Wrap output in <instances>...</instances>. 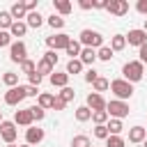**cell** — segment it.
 <instances>
[{"mask_svg":"<svg viewBox=\"0 0 147 147\" xmlns=\"http://www.w3.org/2000/svg\"><path fill=\"white\" fill-rule=\"evenodd\" d=\"M142 76H145V64L140 60H131V62H126L122 67V78L129 80L131 85L138 83V80H142Z\"/></svg>","mask_w":147,"mask_h":147,"instance_id":"1","label":"cell"},{"mask_svg":"<svg viewBox=\"0 0 147 147\" xmlns=\"http://www.w3.org/2000/svg\"><path fill=\"white\" fill-rule=\"evenodd\" d=\"M78 41H80V46H83V48H94V51H99V48L103 46V34H101V32H96V30L85 28V30L78 34Z\"/></svg>","mask_w":147,"mask_h":147,"instance_id":"2","label":"cell"},{"mask_svg":"<svg viewBox=\"0 0 147 147\" xmlns=\"http://www.w3.org/2000/svg\"><path fill=\"white\" fill-rule=\"evenodd\" d=\"M110 92L115 94V99L126 101V99L133 96V85L129 80H124V78H115V80H110Z\"/></svg>","mask_w":147,"mask_h":147,"instance_id":"3","label":"cell"},{"mask_svg":"<svg viewBox=\"0 0 147 147\" xmlns=\"http://www.w3.org/2000/svg\"><path fill=\"white\" fill-rule=\"evenodd\" d=\"M106 113H108V117H113V119H124V117H129L131 108H129V103H126V101L110 99V101L106 103Z\"/></svg>","mask_w":147,"mask_h":147,"instance_id":"4","label":"cell"},{"mask_svg":"<svg viewBox=\"0 0 147 147\" xmlns=\"http://www.w3.org/2000/svg\"><path fill=\"white\" fill-rule=\"evenodd\" d=\"M71 37L67 32H57V34H51L46 37V44H48V51H67Z\"/></svg>","mask_w":147,"mask_h":147,"instance_id":"5","label":"cell"},{"mask_svg":"<svg viewBox=\"0 0 147 147\" xmlns=\"http://www.w3.org/2000/svg\"><path fill=\"white\" fill-rule=\"evenodd\" d=\"M0 138H2L7 145H14V140L18 138V129H16V124L2 119V122H0Z\"/></svg>","mask_w":147,"mask_h":147,"instance_id":"6","label":"cell"},{"mask_svg":"<svg viewBox=\"0 0 147 147\" xmlns=\"http://www.w3.org/2000/svg\"><path fill=\"white\" fill-rule=\"evenodd\" d=\"M9 60L11 62H23V60H28V46L18 39V41H11V46H9Z\"/></svg>","mask_w":147,"mask_h":147,"instance_id":"7","label":"cell"},{"mask_svg":"<svg viewBox=\"0 0 147 147\" xmlns=\"http://www.w3.org/2000/svg\"><path fill=\"white\" fill-rule=\"evenodd\" d=\"M23 99H25V85H16V87H9L5 92V103L7 106H18Z\"/></svg>","mask_w":147,"mask_h":147,"instance_id":"8","label":"cell"},{"mask_svg":"<svg viewBox=\"0 0 147 147\" xmlns=\"http://www.w3.org/2000/svg\"><path fill=\"white\" fill-rule=\"evenodd\" d=\"M126 37V44L129 46H142V44H147V32L145 30H140V28H133V30H129V34H124Z\"/></svg>","mask_w":147,"mask_h":147,"instance_id":"9","label":"cell"},{"mask_svg":"<svg viewBox=\"0 0 147 147\" xmlns=\"http://www.w3.org/2000/svg\"><path fill=\"white\" fill-rule=\"evenodd\" d=\"M106 103H108V101H106L99 92H90L87 99H85V106H87L92 113H96V110H106Z\"/></svg>","mask_w":147,"mask_h":147,"instance_id":"10","label":"cell"},{"mask_svg":"<svg viewBox=\"0 0 147 147\" xmlns=\"http://www.w3.org/2000/svg\"><path fill=\"white\" fill-rule=\"evenodd\" d=\"M44 138H46L44 129H39V126H28V129H25V142H28V145H32V147H34V145H39Z\"/></svg>","mask_w":147,"mask_h":147,"instance_id":"11","label":"cell"},{"mask_svg":"<svg viewBox=\"0 0 147 147\" xmlns=\"http://www.w3.org/2000/svg\"><path fill=\"white\" fill-rule=\"evenodd\" d=\"M32 122H34V117H32V110L30 108H23V110H16L14 113V124L18 126H32Z\"/></svg>","mask_w":147,"mask_h":147,"instance_id":"12","label":"cell"},{"mask_svg":"<svg viewBox=\"0 0 147 147\" xmlns=\"http://www.w3.org/2000/svg\"><path fill=\"white\" fill-rule=\"evenodd\" d=\"M145 140H147V129H145V126L136 124V126L129 129V142L138 145V142H145Z\"/></svg>","mask_w":147,"mask_h":147,"instance_id":"13","label":"cell"},{"mask_svg":"<svg viewBox=\"0 0 147 147\" xmlns=\"http://www.w3.org/2000/svg\"><path fill=\"white\" fill-rule=\"evenodd\" d=\"M106 9L110 14H115V16H124L129 11V2L126 0H108V7Z\"/></svg>","mask_w":147,"mask_h":147,"instance_id":"14","label":"cell"},{"mask_svg":"<svg viewBox=\"0 0 147 147\" xmlns=\"http://www.w3.org/2000/svg\"><path fill=\"white\" fill-rule=\"evenodd\" d=\"M48 80H51L53 87H60V90H62V87L69 85V74H67V71H53Z\"/></svg>","mask_w":147,"mask_h":147,"instance_id":"15","label":"cell"},{"mask_svg":"<svg viewBox=\"0 0 147 147\" xmlns=\"http://www.w3.org/2000/svg\"><path fill=\"white\" fill-rule=\"evenodd\" d=\"M9 14H11V18H14V21H21V18H25V16H28L25 2H14V5L9 7Z\"/></svg>","mask_w":147,"mask_h":147,"instance_id":"16","label":"cell"},{"mask_svg":"<svg viewBox=\"0 0 147 147\" xmlns=\"http://www.w3.org/2000/svg\"><path fill=\"white\" fill-rule=\"evenodd\" d=\"M53 7H55V11H57V16H67V14H71V9H74V5H71L69 0H55Z\"/></svg>","mask_w":147,"mask_h":147,"instance_id":"17","label":"cell"},{"mask_svg":"<svg viewBox=\"0 0 147 147\" xmlns=\"http://www.w3.org/2000/svg\"><path fill=\"white\" fill-rule=\"evenodd\" d=\"M78 60H80L83 64L92 67V64H94V60H96V51H94V48H83V51H80V55H78Z\"/></svg>","mask_w":147,"mask_h":147,"instance_id":"18","label":"cell"},{"mask_svg":"<svg viewBox=\"0 0 147 147\" xmlns=\"http://www.w3.org/2000/svg\"><path fill=\"white\" fill-rule=\"evenodd\" d=\"M25 23H28V28H41L44 25V16L39 11H30L25 16Z\"/></svg>","mask_w":147,"mask_h":147,"instance_id":"19","label":"cell"},{"mask_svg":"<svg viewBox=\"0 0 147 147\" xmlns=\"http://www.w3.org/2000/svg\"><path fill=\"white\" fill-rule=\"evenodd\" d=\"M25 32H28V23L25 21H14V25L9 28L11 37H25Z\"/></svg>","mask_w":147,"mask_h":147,"instance_id":"20","label":"cell"},{"mask_svg":"<svg viewBox=\"0 0 147 147\" xmlns=\"http://www.w3.org/2000/svg\"><path fill=\"white\" fill-rule=\"evenodd\" d=\"M80 51H83V46H80V41H78V39H71V41H69V46H67V51H64V53H67V55H69V60H76V57H78V55H80Z\"/></svg>","mask_w":147,"mask_h":147,"instance_id":"21","label":"cell"},{"mask_svg":"<svg viewBox=\"0 0 147 147\" xmlns=\"http://www.w3.org/2000/svg\"><path fill=\"white\" fill-rule=\"evenodd\" d=\"M53 101H55V96H53V94H48V92H41V94L37 96V106H39V108H44V110L53 108Z\"/></svg>","mask_w":147,"mask_h":147,"instance_id":"22","label":"cell"},{"mask_svg":"<svg viewBox=\"0 0 147 147\" xmlns=\"http://www.w3.org/2000/svg\"><path fill=\"white\" fill-rule=\"evenodd\" d=\"M53 71H55V67H53L48 60H44V57H41V60L37 62V74H39V76H46V74H48V78H51V74H53Z\"/></svg>","mask_w":147,"mask_h":147,"instance_id":"23","label":"cell"},{"mask_svg":"<svg viewBox=\"0 0 147 147\" xmlns=\"http://www.w3.org/2000/svg\"><path fill=\"white\" fill-rule=\"evenodd\" d=\"M110 48H113V53L124 51V48H126V37H124V34H115V37L110 39Z\"/></svg>","mask_w":147,"mask_h":147,"instance_id":"24","label":"cell"},{"mask_svg":"<svg viewBox=\"0 0 147 147\" xmlns=\"http://www.w3.org/2000/svg\"><path fill=\"white\" fill-rule=\"evenodd\" d=\"M83 67H85V64L76 57V60H69V62H67V69H64V71H67L69 76H76V74H80V71H83Z\"/></svg>","mask_w":147,"mask_h":147,"instance_id":"25","label":"cell"},{"mask_svg":"<svg viewBox=\"0 0 147 147\" xmlns=\"http://www.w3.org/2000/svg\"><path fill=\"white\" fill-rule=\"evenodd\" d=\"M106 126H108V131H110V136H119V133L124 131V124H122V119H113V117H110Z\"/></svg>","mask_w":147,"mask_h":147,"instance_id":"26","label":"cell"},{"mask_svg":"<svg viewBox=\"0 0 147 147\" xmlns=\"http://www.w3.org/2000/svg\"><path fill=\"white\" fill-rule=\"evenodd\" d=\"M76 119H78V122H90V119H92V110H90L87 106H78V108H76Z\"/></svg>","mask_w":147,"mask_h":147,"instance_id":"27","label":"cell"},{"mask_svg":"<svg viewBox=\"0 0 147 147\" xmlns=\"http://www.w3.org/2000/svg\"><path fill=\"white\" fill-rule=\"evenodd\" d=\"M46 23H48L53 30H62V28H64V18H62V16H57V14H51V16L46 18Z\"/></svg>","mask_w":147,"mask_h":147,"instance_id":"28","label":"cell"},{"mask_svg":"<svg viewBox=\"0 0 147 147\" xmlns=\"http://www.w3.org/2000/svg\"><path fill=\"white\" fill-rule=\"evenodd\" d=\"M113 55H115V53H113V48H110V46H101V48L96 51V60H103V62H110V60H113Z\"/></svg>","mask_w":147,"mask_h":147,"instance_id":"29","label":"cell"},{"mask_svg":"<svg viewBox=\"0 0 147 147\" xmlns=\"http://www.w3.org/2000/svg\"><path fill=\"white\" fill-rule=\"evenodd\" d=\"M2 83H5L7 87H16V85H18V74H14V71H5V74H2Z\"/></svg>","mask_w":147,"mask_h":147,"instance_id":"30","label":"cell"},{"mask_svg":"<svg viewBox=\"0 0 147 147\" xmlns=\"http://www.w3.org/2000/svg\"><path fill=\"white\" fill-rule=\"evenodd\" d=\"M92 87H94V92H99V94H101V92H106V90L110 87V80H108V78H103V76H99V78L92 83Z\"/></svg>","mask_w":147,"mask_h":147,"instance_id":"31","label":"cell"},{"mask_svg":"<svg viewBox=\"0 0 147 147\" xmlns=\"http://www.w3.org/2000/svg\"><path fill=\"white\" fill-rule=\"evenodd\" d=\"M11 25H14L11 14H9V11H0V30H7V32H9Z\"/></svg>","mask_w":147,"mask_h":147,"instance_id":"32","label":"cell"},{"mask_svg":"<svg viewBox=\"0 0 147 147\" xmlns=\"http://www.w3.org/2000/svg\"><path fill=\"white\" fill-rule=\"evenodd\" d=\"M71 147H92V140L80 133V136H74L71 138Z\"/></svg>","mask_w":147,"mask_h":147,"instance_id":"33","label":"cell"},{"mask_svg":"<svg viewBox=\"0 0 147 147\" xmlns=\"http://www.w3.org/2000/svg\"><path fill=\"white\" fill-rule=\"evenodd\" d=\"M57 96H60L64 103H69V101H74L76 92H74V87H69V85H67V87H62V90H60V94H57Z\"/></svg>","mask_w":147,"mask_h":147,"instance_id":"34","label":"cell"},{"mask_svg":"<svg viewBox=\"0 0 147 147\" xmlns=\"http://www.w3.org/2000/svg\"><path fill=\"white\" fill-rule=\"evenodd\" d=\"M106 147H126V140H124L122 136H108Z\"/></svg>","mask_w":147,"mask_h":147,"instance_id":"35","label":"cell"},{"mask_svg":"<svg viewBox=\"0 0 147 147\" xmlns=\"http://www.w3.org/2000/svg\"><path fill=\"white\" fill-rule=\"evenodd\" d=\"M21 71H23V74H28V76H32V74L37 71V64L28 57V60H23V62H21Z\"/></svg>","mask_w":147,"mask_h":147,"instance_id":"36","label":"cell"},{"mask_svg":"<svg viewBox=\"0 0 147 147\" xmlns=\"http://www.w3.org/2000/svg\"><path fill=\"white\" fill-rule=\"evenodd\" d=\"M92 122L99 126V124H108V113L106 110H96V113H92Z\"/></svg>","mask_w":147,"mask_h":147,"instance_id":"37","label":"cell"},{"mask_svg":"<svg viewBox=\"0 0 147 147\" xmlns=\"http://www.w3.org/2000/svg\"><path fill=\"white\" fill-rule=\"evenodd\" d=\"M108 136H110V131H108V126H106V124L94 126V138H99V140H108Z\"/></svg>","mask_w":147,"mask_h":147,"instance_id":"38","label":"cell"},{"mask_svg":"<svg viewBox=\"0 0 147 147\" xmlns=\"http://www.w3.org/2000/svg\"><path fill=\"white\" fill-rule=\"evenodd\" d=\"M30 110H32V117H34V122H41V119L46 117V110H44V108H39V106H32Z\"/></svg>","mask_w":147,"mask_h":147,"instance_id":"39","label":"cell"},{"mask_svg":"<svg viewBox=\"0 0 147 147\" xmlns=\"http://www.w3.org/2000/svg\"><path fill=\"white\" fill-rule=\"evenodd\" d=\"M5 46H11V34L7 30H0V48H5Z\"/></svg>","mask_w":147,"mask_h":147,"instance_id":"40","label":"cell"},{"mask_svg":"<svg viewBox=\"0 0 147 147\" xmlns=\"http://www.w3.org/2000/svg\"><path fill=\"white\" fill-rule=\"evenodd\" d=\"M96 78H99V71H96L94 67H90V69L85 71V80H87V83H94Z\"/></svg>","mask_w":147,"mask_h":147,"instance_id":"41","label":"cell"},{"mask_svg":"<svg viewBox=\"0 0 147 147\" xmlns=\"http://www.w3.org/2000/svg\"><path fill=\"white\" fill-rule=\"evenodd\" d=\"M44 60H48V62L55 67V64H57V51H46V53H44Z\"/></svg>","mask_w":147,"mask_h":147,"instance_id":"42","label":"cell"},{"mask_svg":"<svg viewBox=\"0 0 147 147\" xmlns=\"http://www.w3.org/2000/svg\"><path fill=\"white\" fill-rule=\"evenodd\" d=\"M41 92H39V87H34V85H25V96H39Z\"/></svg>","mask_w":147,"mask_h":147,"instance_id":"43","label":"cell"},{"mask_svg":"<svg viewBox=\"0 0 147 147\" xmlns=\"http://www.w3.org/2000/svg\"><path fill=\"white\" fill-rule=\"evenodd\" d=\"M28 78H30V85H34V87H39V83H41V80H44V76H39V74H37V71H34V74H32V76H28Z\"/></svg>","mask_w":147,"mask_h":147,"instance_id":"44","label":"cell"},{"mask_svg":"<svg viewBox=\"0 0 147 147\" xmlns=\"http://www.w3.org/2000/svg\"><path fill=\"white\" fill-rule=\"evenodd\" d=\"M136 9H138L142 16H147V0H138V2H136Z\"/></svg>","mask_w":147,"mask_h":147,"instance_id":"45","label":"cell"},{"mask_svg":"<svg viewBox=\"0 0 147 147\" xmlns=\"http://www.w3.org/2000/svg\"><path fill=\"white\" fill-rule=\"evenodd\" d=\"M138 55H140V62L147 64V44H142V46L138 48Z\"/></svg>","mask_w":147,"mask_h":147,"instance_id":"46","label":"cell"},{"mask_svg":"<svg viewBox=\"0 0 147 147\" xmlns=\"http://www.w3.org/2000/svg\"><path fill=\"white\" fill-rule=\"evenodd\" d=\"M80 9H94V0H78Z\"/></svg>","mask_w":147,"mask_h":147,"instance_id":"47","label":"cell"},{"mask_svg":"<svg viewBox=\"0 0 147 147\" xmlns=\"http://www.w3.org/2000/svg\"><path fill=\"white\" fill-rule=\"evenodd\" d=\"M67 108V103L60 99V96H55V101H53V110H64Z\"/></svg>","mask_w":147,"mask_h":147,"instance_id":"48","label":"cell"},{"mask_svg":"<svg viewBox=\"0 0 147 147\" xmlns=\"http://www.w3.org/2000/svg\"><path fill=\"white\" fill-rule=\"evenodd\" d=\"M25 9H28V14L37 11V0H25Z\"/></svg>","mask_w":147,"mask_h":147,"instance_id":"49","label":"cell"},{"mask_svg":"<svg viewBox=\"0 0 147 147\" xmlns=\"http://www.w3.org/2000/svg\"><path fill=\"white\" fill-rule=\"evenodd\" d=\"M108 7V0H94V9H106Z\"/></svg>","mask_w":147,"mask_h":147,"instance_id":"50","label":"cell"},{"mask_svg":"<svg viewBox=\"0 0 147 147\" xmlns=\"http://www.w3.org/2000/svg\"><path fill=\"white\" fill-rule=\"evenodd\" d=\"M18 147H32V145H28V142H25V145H18Z\"/></svg>","mask_w":147,"mask_h":147,"instance_id":"51","label":"cell"},{"mask_svg":"<svg viewBox=\"0 0 147 147\" xmlns=\"http://www.w3.org/2000/svg\"><path fill=\"white\" fill-rule=\"evenodd\" d=\"M145 32H147V18H145Z\"/></svg>","mask_w":147,"mask_h":147,"instance_id":"52","label":"cell"},{"mask_svg":"<svg viewBox=\"0 0 147 147\" xmlns=\"http://www.w3.org/2000/svg\"><path fill=\"white\" fill-rule=\"evenodd\" d=\"M7 147H18V145H7Z\"/></svg>","mask_w":147,"mask_h":147,"instance_id":"53","label":"cell"},{"mask_svg":"<svg viewBox=\"0 0 147 147\" xmlns=\"http://www.w3.org/2000/svg\"><path fill=\"white\" fill-rule=\"evenodd\" d=\"M142 147H147V140H145V142H142Z\"/></svg>","mask_w":147,"mask_h":147,"instance_id":"54","label":"cell"},{"mask_svg":"<svg viewBox=\"0 0 147 147\" xmlns=\"http://www.w3.org/2000/svg\"><path fill=\"white\" fill-rule=\"evenodd\" d=\"M0 122H2V110H0Z\"/></svg>","mask_w":147,"mask_h":147,"instance_id":"55","label":"cell"}]
</instances>
